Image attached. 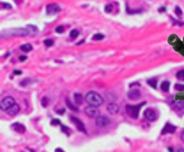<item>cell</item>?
I'll return each instance as SVG.
<instances>
[{
	"label": "cell",
	"instance_id": "cell-1",
	"mask_svg": "<svg viewBox=\"0 0 184 152\" xmlns=\"http://www.w3.org/2000/svg\"><path fill=\"white\" fill-rule=\"evenodd\" d=\"M84 99L88 105L96 107V108L101 106L103 104V101H104L100 94L95 92V91H88L85 95Z\"/></svg>",
	"mask_w": 184,
	"mask_h": 152
},
{
	"label": "cell",
	"instance_id": "cell-2",
	"mask_svg": "<svg viewBox=\"0 0 184 152\" xmlns=\"http://www.w3.org/2000/svg\"><path fill=\"white\" fill-rule=\"evenodd\" d=\"M146 102H142L138 105H127L126 106V112L127 115L131 117L132 119H138L139 117V113H140V109L143 107V105H145Z\"/></svg>",
	"mask_w": 184,
	"mask_h": 152
},
{
	"label": "cell",
	"instance_id": "cell-3",
	"mask_svg": "<svg viewBox=\"0 0 184 152\" xmlns=\"http://www.w3.org/2000/svg\"><path fill=\"white\" fill-rule=\"evenodd\" d=\"M69 119H70V121H71V123L74 125L75 126V128L77 129V131H79V132H82V133H87V131H86V128H85V125H84V124L80 120L79 118H77V117H75V116H69Z\"/></svg>",
	"mask_w": 184,
	"mask_h": 152
},
{
	"label": "cell",
	"instance_id": "cell-4",
	"mask_svg": "<svg viewBox=\"0 0 184 152\" xmlns=\"http://www.w3.org/2000/svg\"><path fill=\"white\" fill-rule=\"evenodd\" d=\"M15 104H16V100H15V99L13 98V97H6V98H4L1 102H0V108H1V109L4 110V111H7V109H9L11 107H13Z\"/></svg>",
	"mask_w": 184,
	"mask_h": 152
},
{
	"label": "cell",
	"instance_id": "cell-5",
	"mask_svg": "<svg viewBox=\"0 0 184 152\" xmlns=\"http://www.w3.org/2000/svg\"><path fill=\"white\" fill-rule=\"evenodd\" d=\"M144 117L148 122H155L157 119V114L156 111L152 108H147L144 110Z\"/></svg>",
	"mask_w": 184,
	"mask_h": 152
},
{
	"label": "cell",
	"instance_id": "cell-6",
	"mask_svg": "<svg viewBox=\"0 0 184 152\" xmlns=\"http://www.w3.org/2000/svg\"><path fill=\"white\" fill-rule=\"evenodd\" d=\"M7 36H28L30 35V32L27 29H11L7 31Z\"/></svg>",
	"mask_w": 184,
	"mask_h": 152
},
{
	"label": "cell",
	"instance_id": "cell-7",
	"mask_svg": "<svg viewBox=\"0 0 184 152\" xmlns=\"http://www.w3.org/2000/svg\"><path fill=\"white\" fill-rule=\"evenodd\" d=\"M61 11V8L57 4H49L46 6V14L47 15H54L59 14Z\"/></svg>",
	"mask_w": 184,
	"mask_h": 152
},
{
	"label": "cell",
	"instance_id": "cell-8",
	"mask_svg": "<svg viewBox=\"0 0 184 152\" xmlns=\"http://www.w3.org/2000/svg\"><path fill=\"white\" fill-rule=\"evenodd\" d=\"M84 113H85V115L87 116H89L91 118H96L99 116L100 111H99V109L96 107L89 106V107H87V108H84Z\"/></svg>",
	"mask_w": 184,
	"mask_h": 152
},
{
	"label": "cell",
	"instance_id": "cell-9",
	"mask_svg": "<svg viewBox=\"0 0 184 152\" xmlns=\"http://www.w3.org/2000/svg\"><path fill=\"white\" fill-rule=\"evenodd\" d=\"M110 123V118L106 116H98L95 118V125L98 127H105L107 126Z\"/></svg>",
	"mask_w": 184,
	"mask_h": 152
},
{
	"label": "cell",
	"instance_id": "cell-10",
	"mask_svg": "<svg viewBox=\"0 0 184 152\" xmlns=\"http://www.w3.org/2000/svg\"><path fill=\"white\" fill-rule=\"evenodd\" d=\"M127 96H128V99L129 100L135 101V100H137L141 98V91L138 89H133V90H130L128 92Z\"/></svg>",
	"mask_w": 184,
	"mask_h": 152
},
{
	"label": "cell",
	"instance_id": "cell-11",
	"mask_svg": "<svg viewBox=\"0 0 184 152\" xmlns=\"http://www.w3.org/2000/svg\"><path fill=\"white\" fill-rule=\"evenodd\" d=\"M175 125H172V124H170V123H166L165 125L164 126V128H163L162 131H161V134H162V135H165V134H168V133L173 134V133H175Z\"/></svg>",
	"mask_w": 184,
	"mask_h": 152
},
{
	"label": "cell",
	"instance_id": "cell-12",
	"mask_svg": "<svg viewBox=\"0 0 184 152\" xmlns=\"http://www.w3.org/2000/svg\"><path fill=\"white\" fill-rule=\"evenodd\" d=\"M11 128H12L16 133H19V134L25 133V131H26V128H25V125H24L23 124H21V123H18V122H16V123L12 124V125H11Z\"/></svg>",
	"mask_w": 184,
	"mask_h": 152
},
{
	"label": "cell",
	"instance_id": "cell-13",
	"mask_svg": "<svg viewBox=\"0 0 184 152\" xmlns=\"http://www.w3.org/2000/svg\"><path fill=\"white\" fill-rule=\"evenodd\" d=\"M19 112H20V106L18 104H15L13 107H11L9 109L6 111V113L10 116H16Z\"/></svg>",
	"mask_w": 184,
	"mask_h": 152
},
{
	"label": "cell",
	"instance_id": "cell-14",
	"mask_svg": "<svg viewBox=\"0 0 184 152\" xmlns=\"http://www.w3.org/2000/svg\"><path fill=\"white\" fill-rule=\"evenodd\" d=\"M107 111L110 115H117L119 111V107L116 103H110L107 106Z\"/></svg>",
	"mask_w": 184,
	"mask_h": 152
},
{
	"label": "cell",
	"instance_id": "cell-15",
	"mask_svg": "<svg viewBox=\"0 0 184 152\" xmlns=\"http://www.w3.org/2000/svg\"><path fill=\"white\" fill-rule=\"evenodd\" d=\"M65 103H66V106L67 107V108L71 110L72 112H75V113H78L79 112V108L72 103V101L69 99V98H66L65 99Z\"/></svg>",
	"mask_w": 184,
	"mask_h": 152
},
{
	"label": "cell",
	"instance_id": "cell-16",
	"mask_svg": "<svg viewBox=\"0 0 184 152\" xmlns=\"http://www.w3.org/2000/svg\"><path fill=\"white\" fill-rule=\"evenodd\" d=\"M179 42H180V39H179V37L177 35L173 34V35H170L169 36V38H168V43L170 45H172L173 47H174Z\"/></svg>",
	"mask_w": 184,
	"mask_h": 152
},
{
	"label": "cell",
	"instance_id": "cell-17",
	"mask_svg": "<svg viewBox=\"0 0 184 152\" xmlns=\"http://www.w3.org/2000/svg\"><path fill=\"white\" fill-rule=\"evenodd\" d=\"M74 100L76 106H81L84 102V97L81 93L76 92L74 94Z\"/></svg>",
	"mask_w": 184,
	"mask_h": 152
},
{
	"label": "cell",
	"instance_id": "cell-18",
	"mask_svg": "<svg viewBox=\"0 0 184 152\" xmlns=\"http://www.w3.org/2000/svg\"><path fill=\"white\" fill-rule=\"evenodd\" d=\"M146 83L152 87L153 89H156L157 88V83H158V78L157 77H154V78H150L146 81Z\"/></svg>",
	"mask_w": 184,
	"mask_h": 152
},
{
	"label": "cell",
	"instance_id": "cell-19",
	"mask_svg": "<svg viewBox=\"0 0 184 152\" xmlns=\"http://www.w3.org/2000/svg\"><path fill=\"white\" fill-rule=\"evenodd\" d=\"M170 86H171V82L169 81H164L161 84V90L164 91V92H168L170 91Z\"/></svg>",
	"mask_w": 184,
	"mask_h": 152
},
{
	"label": "cell",
	"instance_id": "cell-20",
	"mask_svg": "<svg viewBox=\"0 0 184 152\" xmlns=\"http://www.w3.org/2000/svg\"><path fill=\"white\" fill-rule=\"evenodd\" d=\"M20 49L23 52H25V53H28V52H31L33 50V46L31 44H29V43H25V44L21 45Z\"/></svg>",
	"mask_w": 184,
	"mask_h": 152
},
{
	"label": "cell",
	"instance_id": "cell-21",
	"mask_svg": "<svg viewBox=\"0 0 184 152\" xmlns=\"http://www.w3.org/2000/svg\"><path fill=\"white\" fill-rule=\"evenodd\" d=\"M172 107L175 110H182L184 108V101L173 102Z\"/></svg>",
	"mask_w": 184,
	"mask_h": 152
},
{
	"label": "cell",
	"instance_id": "cell-22",
	"mask_svg": "<svg viewBox=\"0 0 184 152\" xmlns=\"http://www.w3.org/2000/svg\"><path fill=\"white\" fill-rule=\"evenodd\" d=\"M26 29H27V30L30 32V35H35V34L38 33V32H39L38 28H37L36 26L32 25V24H30V25H27Z\"/></svg>",
	"mask_w": 184,
	"mask_h": 152
},
{
	"label": "cell",
	"instance_id": "cell-23",
	"mask_svg": "<svg viewBox=\"0 0 184 152\" xmlns=\"http://www.w3.org/2000/svg\"><path fill=\"white\" fill-rule=\"evenodd\" d=\"M61 132L65 133L67 137H70V135L72 134V130L66 125H61Z\"/></svg>",
	"mask_w": 184,
	"mask_h": 152
},
{
	"label": "cell",
	"instance_id": "cell-24",
	"mask_svg": "<svg viewBox=\"0 0 184 152\" xmlns=\"http://www.w3.org/2000/svg\"><path fill=\"white\" fill-rule=\"evenodd\" d=\"M79 36V31L77 29H73L70 32H69V37L73 40L76 39Z\"/></svg>",
	"mask_w": 184,
	"mask_h": 152
},
{
	"label": "cell",
	"instance_id": "cell-25",
	"mask_svg": "<svg viewBox=\"0 0 184 152\" xmlns=\"http://www.w3.org/2000/svg\"><path fill=\"white\" fill-rule=\"evenodd\" d=\"M176 78L181 82H184V69L180 70L176 73Z\"/></svg>",
	"mask_w": 184,
	"mask_h": 152
},
{
	"label": "cell",
	"instance_id": "cell-26",
	"mask_svg": "<svg viewBox=\"0 0 184 152\" xmlns=\"http://www.w3.org/2000/svg\"><path fill=\"white\" fill-rule=\"evenodd\" d=\"M49 103H50V99L47 98V97H43L41 99V105H42V108H46L48 107Z\"/></svg>",
	"mask_w": 184,
	"mask_h": 152
},
{
	"label": "cell",
	"instance_id": "cell-27",
	"mask_svg": "<svg viewBox=\"0 0 184 152\" xmlns=\"http://www.w3.org/2000/svg\"><path fill=\"white\" fill-rule=\"evenodd\" d=\"M104 38H105V37H104V35H103V34L96 33L92 36V40H102Z\"/></svg>",
	"mask_w": 184,
	"mask_h": 152
},
{
	"label": "cell",
	"instance_id": "cell-28",
	"mask_svg": "<svg viewBox=\"0 0 184 152\" xmlns=\"http://www.w3.org/2000/svg\"><path fill=\"white\" fill-rule=\"evenodd\" d=\"M43 43L46 47H52L54 45V40L51 39H46L43 40Z\"/></svg>",
	"mask_w": 184,
	"mask_h": 152
},
{
	"label": "cell",
	"instance_id": "cell-29",
	"mask_svg": "<svg viewBox=\"0 0 184 152\" xmlns=\"http://www.w3.org/2000/svg\"><path fill=\"white\" fill-rule=\"evenodd\" d=\"M174 13H175V15L179 18H181V17L182 16V8L180 6H178L174 9Z\"/></svg>",
	"mask_w": 184,
	"mask_h": 152
},
{
	"label": "cell",
	"instance_id": "cell-30",
	"mask_svg": "<svg viewBox=\"0 0 184 152\" xmlns=\"http://www.w3.org/2000/svg\"><path fill=\"white\" fill-rule=\"evenodd\" d=\"M142 12V9H137V10H131V9H128L127 7V13L128 14V15H135V14H139V13H141Z\"/></svg>",
	"mask_w": 184,
	"mask_h": 152
},
{
	"label": "cell",
	"instance_id": "cell-31",
	"mask_svg": "<svg viewBox=\"0 0 184 152\" xmlns=\"http://www.w3.org/2000/svg\"><path fill=\"white\" fill-rule=\"evenodd\" d=\"M112 9H113L112 4H107V5L104 6V11H105V13H107V14L111 13V12H112Z\"/></svg>",
	"mask_w": 184,
	"mask_h": 152
},
{
	"label": "cell",
	"instance_id": "cell-32",
	"mask_svg": "<svg viewBox=\"0 0 184 152\" xmlns=\"http://www.w3.org/2000/svg\"><path fill=\"white\" fill-rule=\"evenodd\" d=\"M50 125H51L52 126H58V125H61V123H60V120H59V119L53 118L50 121Z\"/></svg>",
	"mask_w": 184,
	"mask_h": 152
},
{
	"label": "cell",
	"instance_id": "cell-33",
	"mask_svg": "<svg viewBox=\"0 0 184 152\" xmlns=\"http://www.w3.org/2000/svg\"><path fill=\"white\" fill-rule=\"evenodd\" d=\"M30 82H31V79L30 78H25L24 79L23 81H21L20 82V86H22V87H25V86H27L28 83H30Z\"/></svg>",
	"mask_w": 184,
	"mask_h": 152
},
{
	"label": "cell",
	"instance_id": "cell-34",
	"mask_svg": "<svg viewBox=\"0 0 184 152\" xmlns=\"http://www.w3.org/2000/svg\"><path fill=\"white\" fill-rule=\"evenodd\" d=\"M174 90L177 91H184V85L180 84V83H176L174 85Z\"/></svg>",
	"mask_w": 184,
	"mask_h": 152
},
{
	"label": "cell",
	"instance_id": "cell-35",
	"mask_svg": "<svg viewBox=\"0 0 184 152\" xmlns=\"http://www.w3.org/2000/svg\"><path fill=\"white\" fill-rule=\"evenodd\" d=\"M55 32H56L57 33H63V32H65V27L63 25L58 26V27H56Z\"/></svg>",
	"mask_w": 184,
	"mask_h": 152
},
{
	"label": "cell",
	"instance_id": "cell-36",
	"mask_svg": "<svg viewBox=\"0 0 184 152\" xmlns=\"http://www.w3.org/2000/svg\"><path fill=\"white\" fill-rule=\"evenodd\" d=\"M1 6L2 8L4 9H8V10H11L12 9V6L8 4V3H4V2H1Z\"/></svg>",
	"mask_w": 184,
	"mask_h": 152
},
{
	"label": "cell",
	"instance_id": "cell-37",
	"mask_svg": "<svg viewBox=\"0 0 184 152\" xmlns=\"http://www.w3.org/2000/svg\"><path fill=\"white\" fill-rule=\"evenodd\" d=\"M66 112V109H65V108H60V109L56 110V114H58V115H60V116H62V115H64V113Z\"/></svg>",
	"mask_w": 184,
	"mask_h": 152
},
{
	"label": "cell",
	"instance_id": "cell-38",
	"mask_svg": "<svg viewBox=\"0 0 184 152\" xmlns=\"http://www.w3.org/2000/svg\"><path fill=\"white\" fill-rule=\"evenodd\" d=\"M165 11H166V7L165 6H162V7L158 8V12L159 13H164Z\"/></svg>",
	"mask_w": 184,
	"mask_h": 152
},
{
	"label": "cell",
	"instance_id": "cell-39",
	"mask_svg": "<svg viewBox=\"0 0 184 152\" xmlns=\"http://www.w3.org/2000/svg\"><path fill=\"white\" fill-rule=\"evenodd\" d=\"M23 74L22 71H19V70H15V71H14V74H16V75H20V74Z\"/></svg>",
	"mask_w": 184,
	"mask_h": 152
},
{
	"label": "cell",
	"instance_id": "cell-40",
	"mask_svg": "<svg viewBox=\"0 0 184 152\" xmlns=\"http://www.w3.org/2000/svg\"><path fill=\"white\" fill-rule=\"evenodd\" d=\"M26 59H27V57H25V56H21V57H19V60H20L21 62H25Z\"/></svg>",
	"mask_w": 184,
	"mask_h": 152
},
{
	"label": "cell",
	"instance_id": "cell-41",
	"mask_svg": "<svg viewBox=\"0 0 184 152\" xmlns=\"http://www.w3.org/2000/svg\"><path fill=\"white\" fill-rule=\"evenodd\" d=\"M181 139H182V141L184 142V131H182V133H181Z\"/></svg>",
	"mask_w": 184,
	"mask_h": 152
},
{
	"label": "cell",
	"instance_id": "cell-42",
	"mask_svg": "<svg viewBox=\"0 0 184 152\" xmlns=\"http://www.w3.org/2000/svg\"><path fill=\"white\" fill-rule=\"evenodd\" d=\"M84 40H81L80 42H77V43H76V46H79V45H81V44L84 43Z\"/></svg>",
	"mask_w": 184,
	"mask_h": 152
},
{
	"label": "cell",
	"instance_id": "cell-43",
	"mask_svg": "<svg viewBox=\"0 0 184 152\" xmlns=\"http://www.w3.org/2000/svg\"><path fill=\"white\" fill-rule=\"evenodd\" d=\"M55 151L56 152H63L64 150H63L62 149H59V148H58V149H56V150H55Z\"/></svg>",
	"mask_w": 184,
	"mask_h": 152
},
{
	"label": "cell",
	"instance_id": "cell-44",
	"mask_svg": "<svg viewBox=\"0 0 184 152\" xmlns=\"http://www.w3.org/2000/svg\"><path fill=\"white\" fill-rule=\"evenodd\" d=\"M168 150H169V151H173V149L172 147H169V148H168Z\"/></svg>",
	"mask_w": 184,
	"mask_h": 152
},
{
	"label": "cell",
	"instance_id": "cell-45",
	"mask_svg": "<svg viewBox=\"0 0 184 152\" xmlns=\"http://www.w3.org/2000/svg\"><path fill=\"white\" fill-rule=\"evenodd\" d=\"M178 151H184V150H182V149H179Z\"/></svg>",
	"mask_w": 184,
	"mask_h": 152
}]
</instances>
